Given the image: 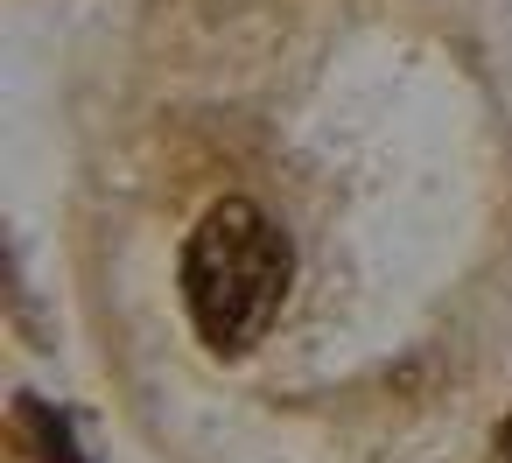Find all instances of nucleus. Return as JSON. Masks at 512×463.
I'll use <instances>...</instances> for the list:
<instances>
[{
    "label": "nucleus",
    "mask_w": 512,
    "mask_h": 463,
    "mask_svg": "<svg viewBox=\"0 0 512 463\" xmlns=\"http://www.w3.org/2000/svg\"><path fill=\"white\" fill-rule=\"evenodd\" d=\"M288 274H295L288 239H281V225L260 204H246V197L211 204L197 218L190 246H183V302H190V323L204 330L211 351H246L281 316Z\"/></svg>",
    "instance_id": "1"
}]
</instances>
